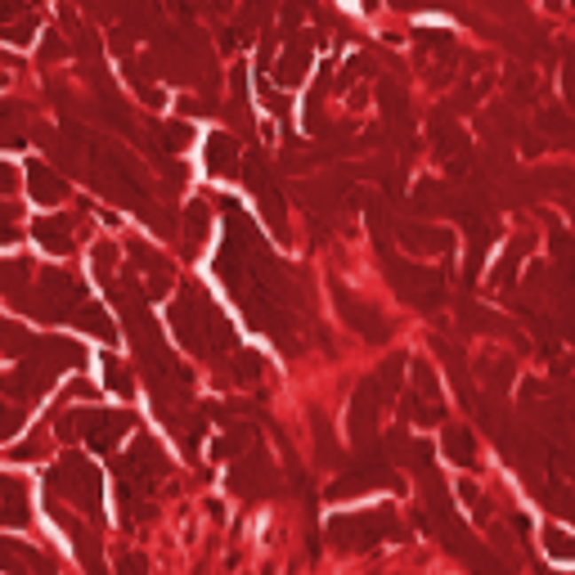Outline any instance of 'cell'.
Listing matches in <instances>:
<instances>
[{"label": "cell", "instance_id": "17", "mask_svg": "<svg viewBox=\"0 0 575 575\" xmlns=\"http://www.w3.org/2000/svg\"><path fill=\"white\" fill-rule=\"evenodd\" d=\"M544 544H548V553H553V557H557V553L575 557V540H571L566 531H548V535H544Z\"/></svg>", "mask_w": 575, "mask_h": 575}, {"label": "cell", "instance_id": "20", "mask_svg": "<svg viewBox=\"0 0 575 575\" xmlns=\"http://www.w3.org/2000/svg\"><path fill=\"white\" fill-rule=\"evenodd\" d=\"M45 59H67V45L59 36H45Z\"/></svg>", "mask_w": 575, "mask_h": 575}, {"label": "cell", "instance_id": "2", "mask_svg": "<svg viewBox=\"0 0 575 575\" xmlns=\"http://www.w3.org/2000/svg\"><path fill=\"white\" fill-rule=\"evenodd\" d=\"M387 535H400L396 513H359V517H337L333 540L337 544H378Z\"/></svg>", "mask_w": 575, "mask_h": 575}, {"label": "cell", "instance_id": "3", "mask_svg": "<svg viewBox=\"0 0 575 575\" xmlns=\"http://www.w3.org/2000/svg\"><path fill=\"white\" fill-rule=\"evenodd\" d=\"M374 485H396V477H391L382 463H359V468L342 472L337 485H328V494H333V499H351V494H365V490H374Z\"/></svg>", "mask_w": 575, "mask_h": 575}, {"label": "cell", "instance_id": "15", "mask_svg": "<svg viewBox=\"0 0 575 575\" xmlns=\"http://www.w3.org/2000/svg\"><path fill=\"white\" fill-rule=\"evenodd\" d=\"M189 135H193V130H189L185 122H167V130H158V139L167 144V149H185Z\"/></svg>", "mask_w": 575, "mask_h": 575}, {"label": "cell", "instance_id": "21", "mask_svg": "<svg viewBox=\"0 0 575 575\" xmlns=\"http://www.w3.org/2000/svg\"><path fill=\"white\" fill-rule=\"evenodd\" d=\"M23 5H19V0H0V28H5V19H14Z\"/></svg>", "mask_w": 575, "mask_h": 575}, {"label": "cell", "instance_id": "5", "mask_svg": "<svg viewBox=\"0 0 575 575\" xmlns=\"http://www.w3.org/2000/svg\"><path fill=\"white\" fill-rule=\"evenodd\" d=\"M248 180H252V189H256V198H261L265 216L274 221V234H279V239H288V221H283V193H279V185H274V180H265V171H261V167H248Z\"/></svg>", "mask_w": 575, "mask_h": 575}, {"label": "cell", "instance_id": "12", "mask_svg": "<svg viewBox=\"0 0 575 575\" xmlns=\"http://www.w3.org/2000/svg\"><path fill=\"white\" fill-rule=\"evenodd\" d=\"M28 274H32V265L19 256V261H0V288L5 293H14V288H23L28 283Z\"/></svg>", "mask_w": 575, "mask_h": 575}, {"label": "cell", "instance_id": "4", "mask_svg": "<svg viewBox=\"0 0 575 575\" xmlns=\"http://www.w3.org/2000/svg\"><path fill=\"white\" fill-rule=\"evenodd\" d=\"M82 431L91 450H113L122 431H130V414H82Z\"/></svg>", "mask_w": 575, "mask_h": 575}, {"label": "cell", "instance_id": "9", "mask_svg": "<svg viewBox=\"0 0 575 575\" xmlns=\"http://www.w3.org/2000/svg\"><path fill=\"white\" fill-rule=\"evenodd\" d=\"M28 185H32V198H36V202H59V198L67 193L63 180H59L45 162H32V167H28Z\"/></svg>", "mask_w": 575, "mask_h": 575}, {"label": "cell", "instance_id": "19", "mask_svg": "<svg viewBox=\"0 0 575 575\" xmlns=\"http://www.w3.org/2000/svg\"><path fill=\"white\" fill-rule=\"evenodd\" d=\"M117 575H144V562H139L135 553H122V557H117Z\"/></svg>", "mask_w": 575, "mask_h": 575}, {"label": "cell", "instance_id": "13", "mask_svg": "<svg viewBox=\"0 0 575 575\" xmlns=\"http://www.w3.org/2000/svg\"><path fill=\"white\" fill-rule=\"evenodd\" d=\"M185 234H189V248H198L207 239V207H189L185 216Z\"/></svg>", "mask_w": 575, "mask_h": 575}, {"label": "cell", "instance_id": "23", "mask_svg": "<svg viewBox=\"0 0 575 575\" xmlns=\"http://www.w3.org/2000/svg\"><path fill=\"white\" fill-rule=\"evenodd\" d=\"M19 185V176L10 171V167H0V193H5V189H14Z\"/></svg>", "mask_w": 575, "mask_h": 575}, {"label": "cell", "instance_id": "11", "mask_svg": "<svg viewBox=\"0 0 575 575\" xmlns=\"http://www.w3.org/2000/svg\"><path fill=\"white\" fill-rule=\"evenodd\" d=\"M306 59H311V41H297L293 50H288V59L279 63V82H288V86H293V82L302 77V67H306Z\"/></svg>", "mask_w": 575, "mask_h": 575}, {"label": "cell", "instance_id": "18", "mask_svg": "<svg viewBox=\"0 0 575 575\" xmlns=\"http://www.w3.org/2000/svg\"><path fill=\"white\" fill-rule=\"evenodd\" d=\"M14 234H19V225H14V207L0 202V243H10Z\"/></svg>", "mask_w": 575, "mask_h": 575}, {"label": "cell", "instance_id": "8", "mask_svg": "<svg viewBox=\"0 0 575 575\" xmlns=\"http://www.w3.org/2000/svg\"><path fill=\"white\" fill-rule=\"evenodd\" d=\"M36 239H41V248L63 256L72 248V221L67 216H45V221H36Z\"/></svg>", "mask_w": 575, "mask_h": 575}, {"label": "cell", "instance_id": "22", "mask_svg": "<svg viewBox=\"0 0 575 575\" xmlns=\"http://www.w3.org/2000/svg\"><path fill=\"white\" fill-rule=\"evenodd\" d=\"M10 454H14V459H36V454H41V445H36V441H23V445H19V450H10Z\"/></svg>", "mask_w": 575, "mask_h": 575}, {"label": "cell", "instance_id": "10", "mask_svg": "<svg viewBox=\"0 0 575 575\" xmlns=\"http://www.w3.org/2000/svg\"><path fill=\"white\" fill-rule=\"evenodd\" d=\"M445 454H450L454 463H463V468L477 463V441H472V431H468V427H459V422L445 427Z\"/></svg>", "mask_w": 575, "mask_h": 575}, {"label": "cell", "instance_id": "6", "mask_svg": "<svg viewBox=\"0 0 575 575\" xmlns=\"http://www.w3.org/2000/svg\"><path fill=\"white\" fill-rule=\"evenodd\" d=\"M207 167H211L216 176H234V171H239V144H234V135L216 130V135L207 139Z\"/></svg>", "mask_w": 575, "mask_h": 575}, {"label": "cell", "instance_id": "16", "mask_svg": "<svg viewBox=\"0 0 575 575\" xmlns=\"http://www.w3.org/2000/svg\"><path fill=\"white\" fill-rule=\"evenodd\" d=\"M234 369H239V382H252V378L261 374V359L243 351V355H234V359H230V374H234Z\"/></svg>", "mask_w": 575, "mask_h": 575}, {"label": "cell", "instance_id": "1", "mask_svg": "<svg viewBox=\"0 0 575 575\" xmlns=\"http://www.w3.org/2000/svg\"><path fill=\"white\" fill-rule=\"evenodd\" d=\"M50 494H59V499H72L82 513H99V477L72 454V459H63L54 472H50Z\"/></svg>", "mask_w": 575, "mask_h": 575}, {"label": "cell", "instance_id": "7", "mask_svg": "<svg viewBox=\"0 0 575 575\" xmlns=\"http://www.w3.org/2000/svg\"><path fill=\"white\" fill-rule=\"evenodd\" d=\"M337 302H342V315H346V319H351V324H355L359 333H365V337H374V342H378V337H387V324H382V319H378L374 311H365V302L346 297L342 288H337Z\"/></svg>", "mask_w": 575, "mask_h": 575}, {"label": "cell", "instance_id": "14", "mask_svg": "<svg viewBox=\"0 0 575 575\" xmlns=\"http://www.w3.org/2000/svg\"><path fill=\"white\" fill-rule=\"evenodd\" d=\"M104 374H108V387H113L117 396H130V391H135V382H130V374H126V369L117 365V359H113V355L104 359Z\"/></svg>", "mask_w": 575, "mask_h": 575}]
</instances>
